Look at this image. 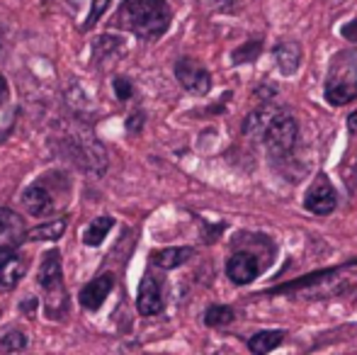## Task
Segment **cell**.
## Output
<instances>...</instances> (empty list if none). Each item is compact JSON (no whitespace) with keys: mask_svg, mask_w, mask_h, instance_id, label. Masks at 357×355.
<instances>
[{"mask_svg":"<svg viewBox=\"0 0 357 355\" xmlns=\"http://www.w3.org/2000/svg\"><path fill=\"white\" fill-rule=\"evenodd\" d=\"M122 24L132 29L142 39H155L170 27V5L168 0H124Z\"/></svg>","mask_w":357,"mask_h":355,"instance_id":"obj_1","label":"cell"},{"mask_svg":"<svg viewBox=\"0 0 357 355\" xmlns=\"http://www.w3.org/2000/svg\"><path fill=\"white\" fill-rule=\"evenodd\" d=\"M39 287L47 294V314L52 319L61 317V312L66 309V287H63V273H61V253L54 251L44 253L42 266L37 273Z\"/></svg>","mask_w":357,"mask_h":355,"instance_id":"obj_2","label":"cell"},{"mask_svg":"<svg viewBox=\"0 0 357 355\" xmlns=\"http://www.w3.org/2000/svg\"><path fill=\"white\" fill-rule=\"evenodd\" d=\"M357 98V56L343 54L331 68L326 81V100L331 105H348Z\"/></svg>","mask_w":357,"mask_h":355,"instance_id":"obj_3","label":"cell"},{"mask_svg":"<svg viewBox=\"0 0 357 355\" xmlns=\"http://www.w3.org/2000/svg\"><path fill=\"white\" fill-rule=\"evenodd\" d=\"M296 139H299V124H296L294 114L282 107V112H280L278 117H275V122L270 124L263 142L268 144L270 153L284 156V153H289L291 149H294Z\"/></svg>","mask_w":357,"mask_h":355,"instance_id":"obj_4","label":"cell"},{"mask_svg":"<svg viewBox=\"0 0 357 355\" xmlns=\"http://www.w3.org/2000/svg\"><path fill=\"white\" fill-rule=\"evenodd\" d=\"M175 78L180 81V86L195 95H207L209 88H212V76H209V71L202 63L195 61V59H180V61L175 63Z\"/></svg>","mask_w":357,"mask_h":355,"instance_id":"obj_5","label":"cell"},{"mask_svg":"<svg viewBox=\"0 0 357 355\" xmlns=\"http://www.w3.org/2000/svg\"><path fill=\"white\" fill-rule=\"evenodd\" d=\"M27 241V227L22 217L8 207H0V251L17 248L20 243Z\"/></svg>","mask_w":357,"mask_h":355,"instance_id":"obj_6","label":"cell"},{"mask_svg":"<svg viewBox=\"0 0 357 355\" xmlns=\"http://www.w3.org/2000/svg\"><path fill=\"white\" fill-rule=\"evenodd\" d=\"M112 289H114V275H109V273L100 275V278H95L93 282H88L80 289V294H78L80 307L88 309V312H98Z\"/></svg>","mask_w":357,"mask_h":355,"instance_id":"obj_7","label":"cell"},{"mask_svg":"<svg viewBox=\"0 0 357 355\" xmlns=\"http://www.w3.org/2000/svg\"><path fill=\"white\" fill-rule=\"evenodd\" d=\"M338 204V195H335L333 185L326 183V180H319L316 185H311L304 195V207L309 209L311 214H331Z\"/></svg>","mask_w":357,"mask_h":355,"instance_id":"obj_8","label":"cell"},{"mask_svg":"<svg viewBox=\"0 0 357 355\" xmlns=\"http://www.w3.org/2000/svg\"><path fill=\"white\" fill-rule=\"evenodd\" d=\"M27 273V261L17 248L0 251V289H13Z\"/></svg>","mask_w":357,"mask_h":355,"instance_id":"obj_9","label":"cell"},{"mask_svg":"<svg viewBox=\"0 0 357 355\" xmlns=\"http://www.w3.org/2000/svg\"><path fill=\"white\" fill-rule=\"evenodd\" d=\"M280 112H282V107H278V105H270V103L255 107L253 112L243 119V134H245V137H250V139H265L270 124L275 122V117H278Z\"/></svg>","mask_w":357,"mask_h":355,"instance_id":"obj_10","label":"cell"},{"mask_svg":"<svg viewBox=\"0 0 357 355\" xmlns=\"http://www.w3.org/2000/svg\"><path fill=\"white\" fill-rule=\"evenodd\" d=\"M260 266H258V258L253 253H234L226 263V275L234 280L236 285H248L258 278Z\"/></svg>","mask_w":357,"mask_h":355,"instance_id":"obj_11","label":"cell"},{"mask_svg":"<svg viewBox=\"0 0 357 355\" xmlns=\"http://www.w3.org/2000/svg\"><path fill=\"white\" fill-rule=\"evenodd\" d=\"M137 309L144 317H155L163 309V297H160V287L155 282V278L146 275L139 285V294H137Z\"/></svg>","mask_w":357,"mask_h":355,"instance_id":"obj_12","label":"cell"},{"mask_svg":"<svg viewBox=\"0 0 357 355\" xmlns=\"http://www.w3.org/2000/svg\"><path fill=\"white\" fill-rule=\"evenodd\" d=\"M22 204L27 207L29 214L34 217H49L56 207V202L52 199V195L42 188V185H29L22 192Z\"/></svg>","mask_w":357,"mask_h":355,"instance_id":"obj_13","label":"cell"},{"mask_svg":"<svg viewBox=\"0 0 357 355\" xmlns=\"http://www.w3.org/2000/svg\"><path fill=\"white\" fill-rule=\"evenodd\" d=\"M275 61L284 76H291L301 63V47L296 42H282L280 47H275Z\"/></svg>","mask_w":357,"mask_h":355,"instance_id":"obj_14","label":"cell"},{"mask_svg":"<svg viewBox=\"0 0 357 355\" xmlns=\"http://www.w3.org/2000/svg\"><path fill=\"white\" fill-rule=\"evenodd\" d=\"M192 248H188V246H175V248H163V251H155L153 256H151V261L155 263L158 268H163V270H173V268H178V266H183L185 261H190L192 258Z\"/></svg>","mask_w":357,"mask_h":355,"instance_id":"obj_15","label":"cell"},{"mask_svg":"<svg viewBox=\"0 0 357 355\" xmlns=\"http://www.w3.org/2000/svg\"><path fill=\"white\" fill-rule=\"evenodd\" d=\"M282 341H284V331H260L253 338H248V348L253 355H268Z\"/></svg>","mask_w":357,"mask_h":355,"instance_id":"obj_16","label":"cell"},{"mask_svg":"<svg viewBox=\"0 0 357 355\" xmlns=\"http://www.w3.org/2000/svg\"><path fill=\"white\" fill-rule=\"evenodd\" d=\"M63 232H66V222L56 219V222H47V224H39V227L29 229L27 241H56V239L63 236Z\"/></svg>","mask_w":357,"mask_h":355,"instance_id":"obj_17","label":"cell"},{"mask_svg":"<svg viewBox=\"0 0 357 355\" xmlns=\"http://www.w3.org/2000/svg\"><path fill=\"white\" fill-rule=\"evenodd\" d=\"M112 227H114V219L112 217H100V219H95L93 224H90L88 229H85V234H83V243L85 246H100V243L107 239V234L112 232Z\"/></svg>","mask_w":357,"mask_h":355,"instance_id":"obj_18","label":"cell"},{"mask_svg":"<svg viewBox=\"0 0 357 355\" xmlns=\"http://www.w3.org/2000/svg\"><path fill=\"white\" fill-rule=\"evenodd\" d=\"M234 322V309L226 307V304H212V307L204 312V324L207 326H226V324Z\"/></svg>","mask_w":357,"mask_h":355,"instance_id":"obj_19","label":"cell"},{"mask_svg":"<svg viewBox=\"0 0 357 355\" xmlns=\"http://www.w3.org/2000/svg\"><path fill=\"white\" fill-rule=\"evenodd\" d=\"M0 348L8 353H20L27 348V333L20 331V328H8V331L0 336Z\"/></svg>","mask_w":357,"mask_h":355,"instance_id":"obj_20","label":"cell"},{"mask_svg":"<svg viewBox=\"0 0 357 355\" xmlns=\"http://www.w3.org/2000/svg\"><path fill=\"white\" fill-rule=\"evenodd\" d=\"M260 54V42H248L245 47H241L238 52L234 54V61L236 63H243V61H253L255 56Z\"/></svg>","mask_w":357,"mask_h":355,"instance_id":"obj_21","label":"cell"},{"mask_svg":"<svg viewBox=\"0 0 357 355\" xmlns=\"http://www.w3.org/2000/svg\"><path fill=\"white\" fill-rule=\"evenodd\" d=\"M109 3H112V0H93V8H90V15H88V20H85L83 27H85V29L93 27V24L98 22L100 17H102L105 10L109 8Z\"/></svg>","mask_w":357,"mask_h":355,"instance_id":"obj_22","label":"cell"},{"mask_svg":"<svg viewBox=\"0 0 357 355\" xmlns=\"http://www.w3.org/2000/svg\"><path fill=\"white\" fill-rule=\"evenodd\" d=\"M114 93H117L119 100H129L134 95V86L127 78H114Z\"/></svg>","mask_w":357,"mask_h":355,"instance_id":"obj_23","label":"cell"},{"mask_svg":"<svg viewBox=\"0 0 357 355\" xmlns=\"http://www.w3.org/2000/svg\"><path fill=\"white\" fill-rule=\"evenodd\" d=\"M343 37L357 44V20H353V22H348V24H343Z\"/></svg>","mask_w":357,"mask_h":355,"instance_id":"obj_24","label":"cell"},{"mask_svg":"<svg viewBox=\"0 0 357 355\" xmlns=\"http://www.w3.org/2000/svg\"><path fill=\"white\" fill-rule=\"evenodd\" d=\"M142 122H144L142 114H134V117L127 119V129L129 132H139V129H142Z\"/></svg>","mask_w":357,"mask_h":355,"instance_id":"obj_25","label":"cell"},{"mask_svg":"<svg viewBox=\"0 0 357 355\" xmlns=\"http://www.w3.org/2000/svg\"><path fill=\"white\" fill-rule=\"evenodd\" d=\"M37 307H39V302H37V297H27L22 302V312H27V314H32V312H37Z\"/></svg>","mask_w":357,"mask_h":355,"instance_id":"obj_26","label":"cell"},{"mask_svg":"<svg viewBox=\"0 0 357 355\" xmlns=\"http://www.w3.org/2000/svg\"><path fill=\"white\" fill-rule=\"evenodd\" d=\"M348 129H350L353 134H357V112H353V114L348 117Z\"/></svg>","mask_w":357,"mask_h":355,"instance_id":"obj_27","label":"cell"},{"mask_svg":"<svg viewBox=\"0 0 357 355\" xmlns=\"http://www.w3.org/2000/svg\"><path fill=\"white\" fill-rule=\"evenodd\" d=\"M8 98V86H5V81H3V76H0V103Z\"/></svg>","mask_w":357,"mask_h":355,"instance_id":"obj_28","label":"cell"},{"mask_svg":"<svg viewBox=\"0 0 357 355\" xmlns=\"http://www.w3.org/2000/svg\"><path fill=\"white\" fill-rule=\"evenodd\" d=\"M209 3H214V5H229V3H234V0H209Z\"/></svg>","mask_w":357,"mask_h":355,"instance_id":"obj_29","label":"cell"},{"mask_svg":"<svg viewBox=\"0 0 357 355\" xmlns=\"http://www.w3.org/2000/svg\"><path fill=\"white\" fill-rule=\"evenodd\" d=\"M355 178H357V163H355Z\"/></svg>","mask_w":357,"mask_h":355,"instance_id":"obj_30","label":"cell"}]
</instances>
